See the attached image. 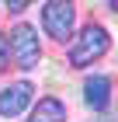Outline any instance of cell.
Listing matches in <instances>:
<instances>
[{
	"mask_svg": "<svg viewBox=\"0 0 118 122\" xmlns=\"http://www.w3.org/2000/svg\"><path fill=\"white\" fill-rule=\"evenodd\" d=\"M108 46H111L108 31L101 25H87L80 31V38H73V46H70V66H90L94 59H101L108 52Z\"/></svg>",
	"mask_w": 118,
	"mask_h": 122,
	"instance_id": "obj_1",
	"label": "cell"
},
{
	"mask_svg": "<svg viewBox=\"0 0 118 122\" xmlns=\"http://www.w3.org/2000/svg\"><path fill=\"white\" fill-rule=\"evenodd\" d=\"M7 52L14 56V63L21 70H35L38 59H42V46H38V31L31 25H18L10 31V42H7Z\"/></svg>",
	"mask_w": 118,
	"mask_h": 122,
	"instance_id": "obj_2",
	"label": "cell"
},
{
	"mask_svg": "<svg viewBox=\"0 0 118 122\" xmlns=\"http://www.w3.org/2000/svg\"><path fill=\"white\" fill-rule=\"evenodd\" d=\"M42 25H45L49 38L66 42L73 35V25H76V7L73 4H59V0H49V4H42Z\"/></svg>",
	"mask_w": 118,
	"mask_h": 122,
	"instance_id": "obj_3",
	"label": "cell"
},
{
	"mask_svg": "<svg viewBox=\"0 0 118 122\" xmlns=\"http://www.w3.org/2000/svg\"><path fill=\"white\" fill-rule=\"evenodd\" d=\"M31 94H35V87L28 84V80H18V84H10L0 91V115L4 119H14V115H21L31 105Z\"/></svg>",
	"mask_w": 118,
	"mask_h": 122,
	"instance_id": "obj_4",
	"label": "cell"
},
{
	"mask_svg": "<svg viewBox=\"0 0 118 122\" xmlns=\"http://www.w3.org/2000/svg\"><path fill=\"white\" fill-rule=\"evenodd\" d=\"M83 101H87V108H94V112H104L111 105V77L104 73H94L83 80Z\"/></svg>",
	"mask_w": 118,
	"mask_h": 122,
	"instance_id": "obj_5",
	"label": "cell"
},
{
	"mask_svg": "<svg viewBox=\"0 0 118 122\" xmlns=\"http://www.w3.org/2000/svg\"><path fill=\"white\" fill-rule=\"evenodd\" d=\"M28 122H66V105L59 98H42Z\"/></svg>",
	"mask_w": 118,
	"mask_h": 122,
	"instance_id": "obj_6",
	"label": "cell"
},
{
	"mask_svg": "<svg viewBox=\"0 0 118 122\" xmlns=\"http://www.w3.org/2000/svg\"><path fill=\"white\" fill-rule=\"evenodd\" d=\"M7 56H10L7 52V38L0 35V73H4V66H7Z\"/></svg>",
	"mask_w": 118,
	"mask_h": 122,
	"instance_id": "obj_7",
	"label": "cell"
},
{
	"mask_svg": "<svg viewBox=\"0 0 118 122\" xmlns=\"http://www.w3.org/2000/svg\"><path fill=\"white\" fill-rule=\"evenodd\" d=\"M24 7H28L24 0H14V4H7V10H10V14H21V10H24Z\"/></svg>",
	"mask_w": 118,
	"mask_h": 122,
	"instance_id": "obj_8",
	"label": "cell"
},
{
	"mask_svg": "<svg viewBox=\"0 0 118 122\" xmlns=\"http://www.w3.org/2000/svg\"><path fill=\"white\" fill-rule=\"evenodd\" d=\"M94 122H115V119H94Z\"/></svg>",
	"mask_w": 118,
	"mask_h": 122,
	"instance_id": "obj_9",
	"label": "cell"
},
{
	"mask_svg": "<svg viewBox=\"0 0 118 122\" xmlns=\"http://www.w3.org/2000/svg\"><path fill=\"white\" fill-rule=\"evenodd\" d=\"M111 10H118V0H115V4H111Z\"/></svg>",
	"mask_w": 118,
	"mask_h": 122,
	"instance_id": "obj_10",
	"label": "cell"
}]
</instances>
